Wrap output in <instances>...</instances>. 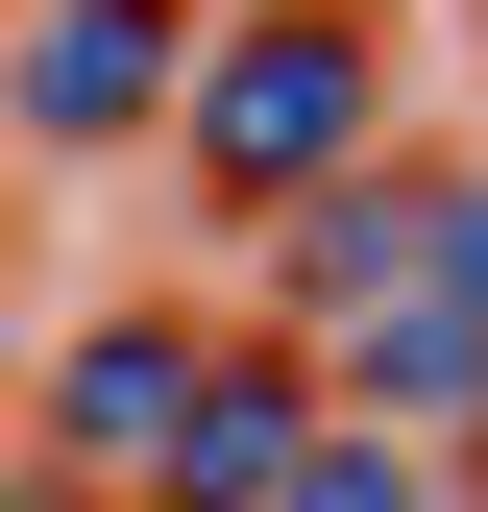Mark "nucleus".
<instances>
[{"label": "nucleus", "mask_w": 488, "mask_h": 512, "mask_svg": "<svg viewBox=\"0 0 488 512\" xmlns=\"http://www.w3.org/2000/svg\"><path fill=\"white\" fill-rule=\"evenodd\" d=\"M342 147H366V0H269V25H244L220 74H196V196L293 220Z\"/></svg>", "instance_id": "nucleus-1"}, {"label": "nucleus", "mask_w": 488, "mask_h": 512, "mask_svg": "<svg viewBox=\"0 0 488 512\" xmlns=\"http://www.w3.org/2000/svg\"><path fill=\"white\" fill-rule=\"evenodd\" d=\"M293 439H318V366L196 342V391H171V439H147V512H269V488H293Z\"/></svg>", "instance_id": "nucleus-2"}, {"label": "nucleus", "mask_w": 488, "mask_h": 512, "mask_svg": "<svg viewBox=\"0 0 488 512\" xmlns=\"http://www.w3.org/2000/svg\"><path fill=\"white\" fill-rule=\"evenodd\" d=\"M171 74H196V0H49V25H25V74H0V98H25L49 147H122V122H147Z\"/></svg>", "instance_id": "nucleus-3"}, {"label": "nucleus", "mask_w": 488, "mask_h": 512, "mask_svg": "<svg viewBox=\"0 0 488 512\" xmlns=\"http://www.w3.org/2000/svg\"><path fill=\"white\" fill-rule=\"evenodd\" d=\"M318 391H366V439H464L488 415V317L464 293H366V342L318 366Z\"/></svg>", "instance_id": "nucleus-4"}, {"label": "nucleus", "mask_w": 488, "mask_h": 512, "mask_svg": "<svg viewBox=\"0 0 488 512\" xmlns=\"http://www.w3.org/2000/svg\"><path fill=\"white\" fill-rule=\"evenodd\" d=\"M171 391H196V317H98V342H74V391H49V439H74V488H147Z\"/></svg>", "instance_id": "nucleus-5"}, {"label": "nucleus", "mask_w": 488, "mask_h": 512, "mask_svg": "<svg viewBox=\"0 0 488 512\" xmlns=\"http://www.w3.org/2000/svg\"><path fill=\"white\" fill-rule=\"evenodd\" d=\"M269 512H440V464H415V439H293Z\"/></svg>", "instance_id": "nucleus-6"}, {"label": "nucleus", "mask_w": 488, "mask_h": 512, "mask_svg": "<svg viewBox=\"0 0 488 512\" xmlns=\"http://www.w3.org/2000/svg\"><path fill=\"white\" fill-rule=\"evenodd\" d=\"M440 293H464V317H488V196H440Z\"/></svg>", "instance_id": "nucleus-7"}]
</instances>
